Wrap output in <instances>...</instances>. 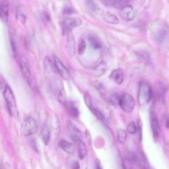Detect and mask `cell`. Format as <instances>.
Segmentation results:
<instances>
[{"instance_id": "obj_1", "label": "cell", "mask_w": 169, "mask_h": 169, "mask_svg": "<svg viewBox=\"0 0 169 169\" xmlns=\"http://www.w3.org/2000/svg\"><path fill=\"white\" fill-rule=\"evenodd\" d=\"M152 32L155 40L158 42H161L167 36L169 28L164 22L156 21L152 25Z\"/></svg>"}, {"instance_id": "obj_2", "label": "cell", "mask_w": 169, "mask_h": 169, "mask_svg": "<svg viewBox=\"0 0 169 169\" xmlns=\"http://www.w3.org/2000/svg\"><path fill=\"white\" fill-rule=\"evenodd\" d=\"M151 96L152 90L149 84L145 81H140L138 97L139 104L141 105L147 104L150 101Z\"/></svg>"}, {"instance_id": "obj_3", "label": "cell", "mask_w": 169, "mask_h": 169, "mask_svg": "<svg viewBox=\"0 0 169 169\" xmlns=\"http://www.w3.org/2000/svg\"><path fill=\"white\" fill-rule=\"evenodd\" d=\"M38 127L34 119L30 117L23 121L21 125L22 134L28 136L35 134L37 132Z\"/></svg>"}, {"instance_id": "obj_4", "label": "cell", "mask_w": 169, "mask_h": 169, "mask_svg": "<svg viewBox=\"0 0 169 169\" xmlns=\"http://www.w3.org/2000/svg\"><path fill=\"white\" fill-rule=\"evenodd\" d=\"M119 105L125 112L130 113L133 110L135 101L133 97L128 93H124L120 98Z\"/></svg>"}, {"instance_id": "obj_5", "label": "cell", "mask_w": 169, "mask_h": 169, "mask_svg": "<svg viewBox=\"0 0 169 169\" xmlns=\"http://www.w3.org/2000/svg\"><path fill=\"white\" fill-rule=\"evenodd\" d=\"M81 20L75 18H66L61 23L62 34L64 35L67 34L70 30V28L76 27L81 25Z\"/></svg>"}, {"instance_id": "obj_6", "label": "cell", "mask_w": 169, "mask_h": 169, "mask_svg": "<svg viewBox=\"0 0 169 169\" xmlns=\"http://www.w3.org/2000/svg\"><path fill=\"white\" fill-rule=\"evenodd\" d=\"M3 96L6 102L10 114H11V108H16L15 99L11 89L9 86H6L4 92Z\"/></svg>"}, {"instance_id": "obj_7", "label": "cell", "mask_w": 169, "mask_h": 169, "mask_svg": "<svg viewBox=\"0 0 169 169\" xmlns=\"http://www.w3.org/2000/svg\"><path fill=\"white\" fill-rule=\"evenodd\" d=\"M22 74L29 84L30 83L31 72L29 62L24 55H22L20 62Z\"/></svg>"}, {"instance_id": "obj_8", "label": "cell", "mask_w": 169, "mask_h": 169, "mask_svg": "<svg viewBox=\"0 0 169 169\" xmlns=\"http://www.w3.org/2000/svg\"><path fill=\"white\" fill-rule=\"evenodd\" d=\"M66 49L68 55L73 57L75 54V41L73 33L71 29L67 33Z\"/></svg>"}, {"instance_id": "obj_9", "label": "cell", "mask_w": 169, "mask_h": 169, "mask_svg": "<svg viewBox=\"0 0 169 169\" xmlns=\"http://www.w3.org/2000/svg\"><path fill=\"white\" fill-rule=\"evenodd\" d=\"M68 128L73 140L76 143L82 140V135L81 132L72 122H68Z\"/></svg>"}, {"instance_id": "obj_10", "label": "cell", "mask_w": 169, "mask_h": 169, "mask_svg": "<svg viewBox=\"0 0 169 169\" xmlns=\"http://www.w3.org/2000/svg\"><path fill=\"white\" fill-rule=\"evenodd\" d=\"M54 61L57 71L59 74L66 80L70 78V75L67 68L62 64L60 59L56 56L54 57Z\"/></svg>"}, {"instance_id": "obj_11", "label": "cell", "mask_w": 169, "mask_h": 169, "mask_svg": "<svg viewBox=\"0 0 169 169\" xmlns=\"http://www.w3.org/2000/svg\"><path fill=\"white\" fill-rule=\"evenodd\" d=\"M120 15L122 18L125 20H131L134 19V17L133 8L131 5L125 6L121 9Z\"/></svg>"}, {"instance_id": "obj_12", "label": "cell", "mask_w": 169, "mask_h": 169, "mask_svg": "<svg viewBox=\"0 0 169 169\" xmlns=\"http://www.w3.org/2000/svg\"><path fill=\"white\" fill-rule=\"evenodd\" d=\"M109 77L113 79L116 83L118 85L122 84L124 81V74L120 69H117L114 70L111 73Z\"/></svg>"}, {"instance_id": "obj_13", "label": "cell", "mask_w": 169, "mask_h": 169, "mask_svg": "<svg viewBox=\"0 0 169 169\" xmlns=\"http://www.w3.org/2000/svg\"><path fill=\"white\" fill-rule=\"evenodd\" d=\"M9 16V6L8 1L3 0L1 7V17L3 21L7 22Z\"/></svg>"}, {"instance_id": "obj_14", "label": "cell", "mask_w": 169, "mask_h": 169, "mask_svg": "<svg viewBox=\"0 0 169 169\" xmlns=\"http://www.w3.org/2000/svg\"><path fill=\"white\" fill-rule=\"evenodd\" d=\"M59 146L66 153L69 154H73L75 152L74 145L70 142L64 140H61L59 143Z\"/></svg>"}, {"instance_id": "obj_15", "label": "cell", "mask_w": 169, "mask_h": 169, "mask_svg": "<svg viewBox=\"0 0 169 169\" xmlns=\"http://www.w3.org/2000/svg\"><path fill=\"white\" fill-rule=\"evenodd\" d=\"M137 161L138 164L141 168L148 169L150 168L147 159L144 154L139 153L136 156Z\"/></svg>"}, {"instance_id": "obj_16", "label": "cell", "mask_w": 169, "mask_h": 169, "mask_svg": "<svg viewBox=\"0 0 169 169\" xmlns=\"http://www.w3.org/2000/svg\"><path fill=\"white\" fill-rule=\"evenodd\" d=\"M41 137L44 143L48 145L50 140V133L49 129L47 125L43 128L41 132Z\"/></svg>"}, {"instance_id": "obj_17", "label": "cell", "mask_w": 169, "mask_h": 169, "mask_svg": "<svg viewBox=\"0 0 169 169\" xmlns=\"http://www.w3.org/2000/svg\"><path fill=\"white\" fill-rule=\"evenodd\" d=\"M44 67L46 70L49 71L56 72L57 71L55 63L53 62L51 58L46 56L44 59Z\"/></svg>"}, {"instance_id": "obj_18", "label": "cell", "mask_w": 169, "mask_h": 169, "mask_svg": "<svg viewBox=\"0 0 169 169\" xmlns=\"http://www.w3.org/2000/svg\"><path fill=\"white\" fill-rule=\"evenodd\" d=\"M151 127L154 137L155 138H158L160 134V128L158 119L156 117H154L152 119Z\"/></svg>"}, {"instance_id": "obj_19", "label": "cell", "mask_w": 169, "mask_h": 169, "mask_svg": "<svg viewBox=\"0 0 169 169\" xmlns=\"http://www.w3.org/2000/svg\"><path fill=\"white\" fill-rule=\"evenodd\" d=\"M107 101L109 103L114 107H117L119 105L120 98L115 92H111L108 94L107 97Z\"/></svg>"}, {"instance_id": "obj_20", "label": "cell", "mask_w": 169, "mask_h": 169, "mask_svg": "<svg viewBox=\"0 0 169 169\" xmlns=\"http://www.w3.org/2000/svg\"><path fill=\"white\" fill-rule=\"evenodd\" d=\"M76 143L77 146L79 157L80 159H83L87 153V150L86 145L82 140L79 141Z\"/></svg>"}, {"instance_id": "obj_21", "label": "cell", "mask_w": 169, "mask_h": 169, "mask_svg": "<svg viewBox=\"0 0 169 169\" xmlns=\"http://www.w3.org/2000/svg\"><path fill=\"white\" fill-rule=\"evenodd\" d=\"M104 19L106 22L112 24H118L120 22L119 20L116 16L109 13L104 14Z\"/></svg>"}, {"instance_id": "obj_22", "label": "cell", "mask_w": 169, "mask_h": 169, "mask_svg": "<svg viewBox=\"0 0 169 169\" xmlns=\"http://www.w3.org/2000/svg\"><path fill=\"white\" fill-rule=\"evenodd\" d=\"M107 67V65L104 61H102L97 66L94 70L96 75L99 76L104 73Z\"/></svg>"}, {"instance_id": "obj_23", "label": "cell", "mask_w": 169, "mask_h": 169, "mask_svg": "<svg viewBox=\"0 0 169 169\" xmlns=\"http://www.w3.org/2000/svg\"><path fill=\"white\" fill-rule=\"evenodd\" d=\"M88 41L91 47L94 49H98L101 47V42L95 37L92 36L89 38Z\"/></svg>"}, {"instance_id": "obj_24", "label": "cell", "mask_w": 169, "mask_h": 169, "mask_svg": "<svg viewBox=\"0 0 169 169\" xmlns=\"http://www.w3.org/2000/svg\"><path fill=\"white\" fill-rule=\"evenodd\" d=\"M127 136L126 131L122 129H119L117 135V140L119 143L124 144L127 138Z\"/></svg>"}, {"instance_id": "obj_25", "label": "cell", "mask_w": 169, "mask_h": 169, "mask_svg": "<svg viewBox=\"0 0 169 169\" xmlns=\"http://www.w3.org/2000/svg\"><path fill=\"white\" fill-rule=\"evenodd\" d=\"M9 39L13 55L15 58H17V57L18 55L17 48L14 39L11 33L10 34Z\"/></svg>"}, {"instance_id": "obj_26", "label": "cell", "mask_w": 169, "mask_h": 169, "mask_svg": "<svg viewBox=\"0 0 169 169\" xmlns=\"http://www.w3.org/2000/svg\"><path fill=\"white\" fill-rule=\"evenodd\" d=\"M129 0H114L112 4V6L117 9L123 8L128 2Z\"/></svg>"}, {"instance_id": "obj_27", "label": "cell", "mask_w": 169, "mask_h": 169, "mask_svg": "<svg viewBox=\"0 0 169 169\" xmlns=\"http://www.w3.org/2000/svg\"><path fill=\"white\" fill-rule=\"evenodd\" d=\"M88 108L90 109L92 113L99 120L101 121H103L104 120L105 118L104 115L102 114L101 112L94 107L93 104H92Z\"/></svg>"}, {"instance_id": "obj_28", "label": "cell", "mask_w": 169, "mask_h": 169, "mask_svg": "<svg viewBox=\"0 0 169 169\" xmlns=\"http://www.w3.org/2000/svg\"><path fill=\"white\" fill-rule=\"evenodd\" d=\"M68 108L71 115L75 117H78L79 112L78 108L72 103H70L68 105Z\"/></svg>"}, {"instance_id": "obj_29", "label": "cell", "mask_w": 169, "mask_h": 169, "mask_svg": "<svg viewBox=\"0 0 169 169\" xmlns=\"http://www.w3.org/2000/svg\"><path fill=\"white\" fill-rule=\"evenodd\" d=\"M166 88L165 87V86L164 84H161L160 89L158 92V97L159 100L162 103H164V101L165 95H166Z\"/></svg>"}, {"instance_id": "obj_30", "label": "cell", "mask_w": 169, "mask_h": 169, "mask_svg": "<svg viewBox=\"0 0 169 169\" xmlns=\"http://www.w3.org/2000/svg\"><path fill=\"white\" fill-rule=\"evenodd\" d=\"M58 98L59 101L65 105H67V101L66 95L62 88L60 89L58 92Z\"/></svg>"}, {"instance_id": "obj_31", "label": "cell", "mask_w": 169, "mask_h": 169, "mask_svg": "<svg viewBox=\"0 0 169 169\" xmlns=\"http://www.w3.org/2000/svg\"><path fill=\"white\" fill-rule=\"evenodd\" d=\"M138 55L145 62L147 63L151 62L150 56L147 52L145 51H140L138 53Z\"/></svg>"}, {"instance_id": "obj_32", "label": "cell", "mask_w": 169, "mask_h": 169, "mask_svg": "<svg viewBox=\"0 0 169 169\" xmlns=\"http://www.w3.org/2000/svg\"><path fill=\"white\" fill-rule=\"evenodd\" d=\"M95 86L98 91L101 94H105L107 93V89L101 83L97 82L95 83Z\"/></svg>"}, {"instance_id": "obj_33", "label": "cell", "mask_w": 169, "mask_h": 169, "mask_svg": "<svg viewBox=\"0 0 169 169\" xmlns=\"http://www.w3.org/2000/svg\"><path fill=\"white\" fill-rule=\"evenodd\" d=\"M86 47V43L83 39H81L79 42L78 48V52L80 55L84 53Z\"/></svg>"}, {"instance_id": "obj_34", "label": "cell", "mask_w": 169, "mask_h": 169, "mask_svg": "<svg viewBox=\"0 0 169 169\" xmlns=\"http://www.w3.org/2000/svg\"><path fill=\"white\" fill-rule=\"evenodd\" d=\"M127 130L129 133L131 134H134L137 131V128L134 122H131L128 126Z\"/></svg>"}, {"instance_id": "obj_35", "label": "cell", "mask_w": 169, "mask_h": 169, "mask_svg": "<svg viewBox=\"0 0 169 169\" xmlns=\"http://www.w3.org/2000/svg\"><path fill=\"white\" fill-rule=\"evenodd\" d=\"M74 12V10L69 7H65L62 11L63 14L64 15H71Z\"/></svg>"}, {"instance_id": "obj_36", "label": "cell", "mask_w": 169, "mask_h": 169, "mask_svg": "<svg viewBox=\"0 0 169 169\" xmlns=\"http://www.w3.org/2000/svg\"><path fill=\"white\" fill-rule=\"evenodd\" d=\"M137 127V130L139 135V138H140V141L141 140L142 138V123L140 119H139L138 121Z\"/></svg>"}, {"instance_id": "obj_37", "label": "cell", "mask_w": 169, "mask_h": 169, "mask_svg": "<svg viewBox=\"0 0 169 169\" xmlns=\"http://www.w3.org/2000/svg\"><path fill=\"white\" fill-rule=\"evenodd\" d=\"M71 167L73 169H79L80 168V165L79 162L76 160H72L70 163Z\"/></svg>"}, {"instance_id": "obj_38", "label": "cell", "mask_w": 169, "mask_h": 169, "mask_svg": "<svg viewBox=\"0 0 169 169\" xmlns=\"http://www.w3.org/2000/svg\"><path fill=\"white\" fill-rule=\"evenodd\" d=\"M31 41L30 39L28 37H26L25 40V44L26 47L29 50H30L32 47Z\"/></svg>"}, {"instance_id": "obj_39", "label": "cell", "mask_w": 169, "mask_h": 169, "mask_svg": "<svg viewBox=\"0 0 169 169\" xmlns=\"http://www.w3.org/2000/svg\"><path fill=\"white\" fill-rule=\"evenodd\" d=\"M42 17L44 21L47 22H49L51 21V18L50 15L47 12H45L43 13Z\"/></svg>"}, {"instance_id": "obj_40", "label": "cell", "mask_w": 169, "mask_h": 169, "mask_svg": "<svg viewBox=\"0 0 169 169\" xmlns=\"http://www.w3.org/2000/svg\"><path fill=\"white\" fill-rule=\"evenodd\" d=\"M88 3L91 9L95 11L96 9L95 6L92 0H88Z\"/></svg>"}, {"instance_id": "obj_41", "label": "cell", "mask_w": 169, "mask_h": 169, "mask_svg": "<svg viewBox=\"0 0 169 169\" xmlns=\"http://www.w3.org/2000/svg\"><path fill=\"white\" fill-rule=\"evenodd\" d=\"M101 1L105 5H112L114 0H101Z\"/></svg>"}, {"instance_id": "obj_42", "label": "cell", "mask_w": 169, "mask_h": 169, "mask_svg": "<svg viewBox=\"0 0 169 169\" xmlns=\"http://www.w3.org/2000/svg\"><path fill=\"white\" fill-rule=\"evenodd\" d=\"M165 126L167 128H169V117L167 119L166 122H165Z\"/></svg>"}]
</instances>
